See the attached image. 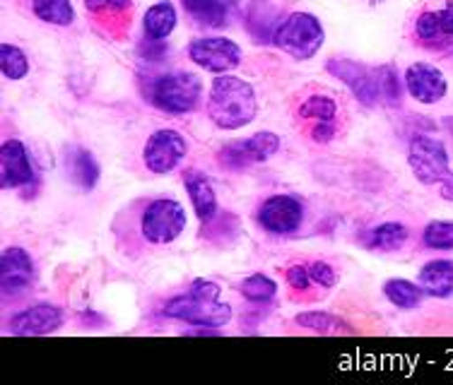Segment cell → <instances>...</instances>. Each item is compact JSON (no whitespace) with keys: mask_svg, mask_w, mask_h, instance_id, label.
Returning <instances> with one entry per match:
<instances>
[{"mask_svg":"<svg viewBox=\"0 0 453 385\" xmlns=\"http://www.w3.org/2000/svg\"><path fill=\"white\" fill-rule=\"evenodd\" d=\"M258 114V99L246 79L219 75L210 87L208 116L222 131H239L253 123Z\"/></svg>","mask_w":453,"mask_h":385,"instance_id":"6da1fadb","label":"cell"},{"mask_svg":"<svg viewBox=\"0 0 453 385\" xmlns=\"http://www.w3.org/2000/svg\"><path fill=\"white\" fill-rule=\"evenodd\" d=\"M323 39H326V32H323L321 19L311 12H292L282 22H278L273 32V44L296 61L314 58L316 53L321 51Z\"/></svg>","mask_w":453,"mask_h":385,"instance_id":"7a4b0ae2","label":"cell"},{"mask_svg":"<svg viewBox=\"0 0 453 385\" xmlns=\"http://www.w3.org/2000/svg\"><path fill=\"white\" fill-rule=\"evenodd\" d=\"M203 94L201 79L193 72L179 71V72H165L157 75L150 85L148 99L157 106L159 111L169 116H183L191 114L198 106V99Z\"/></svg>","mask_w":453,"mask_h":385,"instance_id":"3957f363","label":"cell"},{"mask_svg":"<svg viewBox=\"0 0 453 385\" xmlns=\"http://www.w3.org/2000/svg\"><path fill=\"white\" fill-rule=\"evenodd\" d=\"M166 318H174L188 325H205V328H225L232 321V306L219 301V298H205L198 294H181V297L169 298L162 308Z\"/></svg>","mask_w":453,"mask_h":385,"instance_id":"277c9868","label":"cell"},{"mask_svg":"<svg viewBox=\"0 0 453 385\" xmlns=\"http://www.w3.org/2000/svg\"><path fill=\"white\" fill-rule=\"evenodd\" d=\"M186 229V210L179 200L172 198H157L142 212L140 231L145 241L155 245H166L181 237Z\"/></svg>","mask_w":453,"mask_h":385,"instance_id":"5b68a950","label":"cell"},{"mask_svg":"<svg viewBox=\"0 0 453 385\" xmlns=\"http://www.w3.org/2000/svg\"><path fill=\"white\" fill-rule=\"evenodd\" d=\"M408 164L415 178L425 185H436L451 174L444 142L436 140V138H427V135L412 138L408 149Z\"/></svg>","mask_w":453,"mask_h":385,"instance_id":"8992f818","label":"cell"},{"mask_svg":"<svg viewBox=\"0 0 453 385\" xmlns=\"http://www.w3.org/2000/svg\"><path fill=\"white\" fill-rule=\"evenodd\" d=\"M188 58H191L198 68L215 75H226L229 71H234L242 65V46L234 44L232 39L225 36H201L193 39L188 44Z\"/></svg>","mask_w":453,"mask_h":385,"instance_id":"52a82bcc","label":"cell"},{"mask_svg":"<svg viewBox=\"0 0 453 385\" xmlns=\"http://www.w3.org/2000/svg\"><path fill=\"white\" fill-rule=\"evenodd\" d=\"M280 138L271 131H261L244 138V140H234L219 149V164L229 171H242L253 164L268 162L273 155H278Z\"/></svg>","mask_w":453,"mask_h":385,"instance_id":"ba28073f","label":"cell"},{"mask_svg":"<svg viewBox=\"0 0 453 385\" xmlns=\"http://www.w3.org/2000/svg\"><path fill=\"white\" fill-rule=\"evenodd\" d=\"M256 219H258L263 231H268L273 237H288V234L299 231L302 222H304V202L296 195H289V192L271 195L258 208Z\"/></svg>","mask_w":453,"mask_h":385,"instance_id":"9c48e42d","label":"cell"},{"mask_svg":"<svg viewBox=\"0 0 453 385\" xmlns=\"http://www.w3.org/2000/svg\"><path fill=\"white\" fill-rule=\"evenodd\" d=\"M186 140L179 131H172V128H159L148 138L145 142V149H142V159H145V167L152 171V174L165 176L172 174L179 164L186 157Z\"/></svg>","mask_w":453,"mask_h":385,"instance_id":"30bf717a","label":"cell"},{"mask_svg":"<svg viewBox=\"0 0 453 385\" xmlns=\"http://www.w3.org/2000/svg\"><path fill=\"white\" fill-rule=\"evenodd\" d=\"M326 71L331 72L333 78H338L340 82H345L349 92L357 96L365 106L372 109V106L381 104L379 87H376V71L357 61H349V58H331L326 63Z\"/></svg>","mask_w":453,"mask_h":385,"instance_id":"8fae6325","label":"cell"},{"mask_svg":"<svg viewBox=\"0 0 453 385\" xmlns=\"http://www.w3.org/2000/svg\"><path fill=\"white\" fill-rule=\"evenodd\" d=\"M63 321H65L63 308L53 304H36L12 315L8 328L10 335H18V337H44V335L56 333Z\"/></svg>","mask_w":453,"mask_h":385,"instance_id":"7c38bea8","label":"cell"},{"mask_svg":"<svg viewBox=\"0 0 453 385\" xmlns=\"http://www.w3.org/2000/svg\"><path fill=\"white\" fill-rule=\"evenodd\" d=\"M35 280V260L19 245H8L0 255V289L3 297H15Z\"/></svg>","mask_w":453,"mask_h":385,"instance_id":"4fadbf2b","label":"cell"},{"mask_svg":"<svg viewBox=\"0 0 453 385\" xmlns=\"http://www.w3.org/2000/svg\"><path fill=\"white\" fill-rule=\"evenodd\" d=\"M405 89L419 104H439L446 96L444 72L429 63H412L405 71Z\"/></svg>","mask_w":453,"mask_h":385,"instance_id":"5bb4252c","label":"cell"},{"mask_svg":"<svg viewBox=\"0 0 453 385\" xmlns=\"http://www.w3.org/2000/svg\"><path fill=\"white\" fill-rule=\"evenodd\" d=\"M35 178V169L27 155V147L19 140H5L0 147V185L3 191L22 188Z\"/></svg>","mask_w":453,"mask_h":385,"instance_id":"9a60e30c","label":"cell"},{"mask_svg":"<svg viewBox=\"0 0 453 385\" xmlns=\"http://www.w3.org/2000/svg\"><path fill=\"white\" fill-rule=\"evenodd\" d=\"M419 42L434 49H444V46L453 44V8L429 10L422 12L415 25Z\"/></svg>","mask_w":453,"mask_h":385,"instance_id":"2e32d148","label":"cell"},{"mask_svg":"<svg viewBox=\"0 0 453 385\" xmlns=\"http://www.w3.org/2000/svg\"><path fill=\"white\" fill-rule=\"evenodd\" d=\"M183 185H186L188 198H191L193 212H196V217L201 219L203 224H208V222L218 217V195H215V188L210 184L208 176L191 169V171L183 174Z\"/></svg>","mask_w":453,"mask_h":385,"instance_id":"e0dca14e","label":"cell"},{"mask_svg":"<svg viewBox=\"0 0 453 385\" xmlns=\"http://www.w3.org/2000/svg\"><path fill=\"white\" fill-rule=\"evenodd\" d=\"M236 0H183V8L198 25L203 26H225L234 12Z\"/></svg>","mask_w":453,"mask_h":385,"instance_id":"ac0fdd59","label":"cell"},{"mask_svg":"<svg viewBox=\"0 0 453 385\" xmlns=\"http://www.w3.org/2000/svg\"><path fill=\"white\" fill-rule=\"evenodd\" d=\"M419 287L434 298H449L453 294V263L432 260L419 270Z\"/></svg>","mask_w":453,"mask_h":385,"instance_id":"d6986e66","label":"cell"},{"mask_svg":"<svg viewBox=\"0 0 453 385\" xmlns=\"http://www.w3.org/2000/svg\"><path fill=\"white\" fill-rule=\"evenodd\" d=\"M65 169H68L73 184L80 185L82 191H92L99 184V174L102 171H99V164L92 157V152H88V149H70L68 157H65Z\"/></svg>","mask_w":453,"mask_h":385,"instance_id":"ffe728a7","label":"cell"},{"mask_svg":"<svg viewBox=\"0 0 453 385\" xmlns=\"http://www.w3.org/2000/svg\"><path fill=\"white\" fill-rule=\"evenodd\" d=\"M410 231L401 222H384L379 227L369 229L365 237V245L372 251H381V253H393L401 251L405 241H408Z\"/></svg>","mask_w":453,"mask_h":385,"instance_id":"44dd1931","label":"cell"},{"mask_svg":"<svg viewBox=\"0 0 453 385\" xmlns=\"http://www.w3.org/2000/svg\"><path fill=\"white\" fill-rule=\"evenodd\" d=\"M176 8L169 3V0H159L152 8H148L145 12V19H142V29H145V36L148 39H157V42H165L166 36L174 32L176 26Z\"/></svg>","mask_w":453,"mask_h":385,"instance_id":"7402d4cb","label":"cell"},{"mask_svg":"<svg viewBox=\"0 0 453 385\" xmlns=\"http://www.w3.org/2000/svg\"><path fill=\"white\" fill-rule=\"evenodd\" d=\"M295 323L299 328H304L314 335H357V330L349 323H345L342 318L326 311H306L295 318Z\"/></svg>","mask_w":453,"mask_h":385,"instance_id":"603a6c76","label":"cell"},{"mask_svg":"<svg viewBox=\"0 0 453 385\" xmlns=\"http://www.w3.org/2000/svg\"><path fill=\"white\" fill-rule=\"evenodd\" d=\"M384 297L391 301L395 308H403V311H412L422 304L425 298V289L419 287V282L403 280V277H395V280H388L384 284Z\"/></svg>","mask_w":453,"mask_h":385,"instance_id":"cb8c5ba5","label":"cell"},{"mask_svg":"<svg viewBox=\"0 0 453 385\" xmlns=\"http://www.w3.org/2000/svg\"><path fill=\"white\" fill-rule=\"evenodd\" d=\"M32 10L46 25L68 26L75 19V8L70 0H32Z\"/></svg>","mask_w":453,"mask_h":385,"instance_id":"d4e9b609","label":"cell"},{"mask_svg":"<svg viewBox=\"0 0 453 385\" xmlns=\"http://www.w3.org/2000/svg\"><path fill=\"white\" fill-rule=\"evenodd\" d=\"M239 291L246 301L251 304H268L273 298L278 297V284L275 280H271L268 275L263 272H256V275H249L242 284H239Z\"/></svg>","mask_w":453,"mask_h":385,"instance_id":"484cf974","label":"cell"},{"mask_svg":"<svg viewBox=\"0 0 453 385\" xmlns=\"http://www.w3.org/2000/svg\"><path fill=\"white\" fill-rule=\"evenodd\" d=\"M299 116L309 118V121L335 123V118H338V104H335V99H331V96L314 94L299 106Z\"/></svg>","mask_w":453,"mask_h":385,"instance_id":"4316f807","label":"cell"},{"mask_svg":"<svg viewBox=\"0 0 453 385\" xmlns=\"http://www.w3.org/2000/svg\"><path fill=\"white\" fill-rule=\"evenodd\" d=\"M0 68H3V78L5 79H22L29 72V61H27L25 51L15 44L0 46Z\"/></svg>","mask_w":453,"mask_h":385,"instance_id":"83f0119b","label":"cell"},{"mask_svg":"<svg viewBox=\"0 0 453 385\" xmlns=\"http://www.w3.org/2000/svg\"><path fill=\"white\" fill-rule=\"evenodd\" d=\"M376 87H379L381 104L395 106L401 102L403 85L401 78H398V71L393 65H379L376 68Z\"/></svg>","mask_w":453,"mask_h":385,"instance_id":"f1b7e54d","label":"cell"},{"mask_svg":"<svg viewBox=\"0 0 453 385\" xmlns=\"http://www.w3.org/2000/svg\"><path fill=\"white\" fill-rule=\"evenodd\" d=\"M422 241H425L427 248H434V251L453 248V222H449V219L429 222L425 231H422Z\"/></svg>","mask_w":453,"mask_h":385,"instance_id":"f546056e","label":"cell"},{"mask_svg":"<svg viewBox=\"0 0 453 385\" xmlns=\"http://www.w3.org/2000/svg\"><path fill=\"white\" fill-rule=\"evenodd\" d=\"M309 275H311V282L321 289H333L335 282H338V272L333 270L328 263H323V260H316V263L309 265Z\"/></svg>","mask_w":453,"mask_h":385,"instance_id":"4dcf8cb0","label":"cell"},{"mask_svg":"<svg viewBox=\"0 0 453 385\" xmlns=\"http://www.w3.org/2000/svg\"><path fill=\"white\" fill-rule=\"evenodd\" d=\"M285 277H288V284L292 289H296V291H304V289H309L314 282H311V275H309V265H292V268H288V272H285Z\"/></svg>","mask_w":453,"mask_h":385,"instance_id":"1f68e13d","label":"cell"},{"mask_svg":"<svg viewBox=\"0 0 453 385\" xmlns=\"http://www.w3.org/2000/svg\"><path fill=\"white\" fill-rule=\"evenodd\" d=\"M188 291H193V294H198V297H205V298H219V294H222L219 284H215L212 280H203V277L193 280Z\"/></svg>","mask_w":453,"mask_h":385,"instance_id":"d6a6232c","label":"cell"},{"mask_svg":"<svg viewBox=\"0 0 453 385\" xmlns=\"http://www.w3.org/2000/svg\"><path fill=\"white\" fill-rule=\"evenodd\" d=\"M133 0H85V8L89 12H104V10H128Z\"/></svg>","mask_w":453,"mask_h":385,"instance_id":"836d02e7","label":"cell"},{"mask_svg":"<svg viewBox=\"0 0 453 385\" xmlns=\"http://www.w3.org/2000/svg\"><path fill=\"white\" fill-rule=\"evenodd\" d=\"M140 49H142V53H145V58H148V61H159L166 51L165 42H157V39H145V44L140 46Z\"/></svg>","mask_w":453,"mask_h":385,"instance_id":"e575fe53","label":"cell"},{"mask_svg":"<svg viewBox=\"0 0 453 385\" xmlns=\"http://www.w3.org/2000/svg\"><path fill=\"white\" fill-rule=\"evenodd\" d=\"M333 135H335V123H319L314 131H311L314 142H331Z\"/></svg>","mask_w":453,"mask_h":385,"instance_id":"d590c367","label":"cell"},{"mask_svg":"<svg viewBox=\"0 0 453 385\" xmlns=\"http://www.w3.org/2000/svg\"><path fill=\"white\" fill-rule=\"evenodd\" d=\"M439 198L446 202H453V174H449L444 181H439Z\"/></svg>","mask_w":453,"mask_h":385,"instance_id":"8d00e7d4","label":"cell"},{"mask_svg":"<svg viewBox=\"0 0 453 385\" xmlns=\"http://www.w3.org/2000/svg\"><path fill=\"white\" fill-rule=\"evenodd\" d=\"M186 337H218V328H205V325H196V330H186Z\"/></svg>","mask_w":453,"mask_h":385,"instance_id":"74e56055","label":"cell"},{"mask_svg":"<svg viewBox=\"0 0 453 385\" xmlns=\"http://www.w3.org/2000/svg\"><path fill=\"white\" fill-rule=\"evenodd\" d=\"M80 321L88 325V328H92V325H102L104 323V318L99 313H92V311H85V313H80Z\"/></svg>","mask_w":453,"mask_h":385,"instance_id":"f35d334b","label":"cell"},{"mask_svg":"<svg viewBox=\"0 0 453 385\" xmlns=\"http://www.w3.org/2000/svg\"><path fill=\"white\" fill-rule=\"evenodd\" d=\"M372 3H384V0H372Z\"/></svg>","mask_w":453,"mask_h":385,"instance_id":"ab89813d","label":"cell"}]
</instances>
